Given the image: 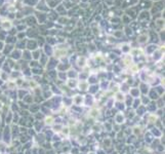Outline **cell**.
<instances>
[{"instance_id":"7","label":"cell","mask_w":165,"mask_h":154,"mask_svg":"<svg viewBox=\"0 0 165 154\" xmlns=\"http://www.w3.org/2000/svg\"><path fill=\"white\" fill-rule=\"evenodd\" d=\"M2 26H3V28L4 29H9L10 26H11V23H10L9 21H4L2 23Z\"/></svg>"},{"instance_id":"4","label":"cell","mask_w":165,"mask_h":154,"mask_svg":"<svg viewBox=\"0 0 165 154\" xmlns=\"http://www.w3.org/2000/svg\"><path fill=\"white\" fill-rule=\"evenodd\" d=\"M45 123H46L47 125H52V124L54 123V118L52 116H47L46 118H45Z\"/></svg>"},{"instance_id":"6","label":"cell","mask_w":165,"mask_h":154,"mask_svg":"<svg viewBox=\"0 0 165 154\" xmlns=\"http://www.w3.org/2000/svg\"><path fill=\"white\" fill-rule=\"evenodd\" d=\"M7 87L9 89H14L17 87V83H16V81H8L7 82Z\"/></svg>"},{"instance_id":"1","label":"cell","mask_w":165,"mask_h":154,"mask_svg":"<svg viewBox=\"0 0 165 154\" xmlns=\"http://www.w3.org/2000/svg\"><path fill=\"white\" fill-rule=\"evenodd\" d=\"M84 101V98L82 96H75L72 99V102L75 104V105H81V103Z\"/></svg>"},{"instance_id":"8","label":"cell","mask_w":165,"mask_h":154,"mask_svg":"<svg viewBox=\"0 0 165 154\" xmlns=\"http://www.w3.org/2000/svg\"><path fill=\"white\" fill-rule=\"evenodd\" d=\"M157 120V116L155 114H150L149 116V122H156Z\"/></svg>"},{"instance_id":"3","label":"cell","mask_w":165,"mask_h":154,"mask_svg":"<svg viewBox=\"0 0 165 154\" xmlns=\"http://www.w3.org/2000/svg\"><path fill=\"white\" fill-rule=\"evenodd\" d=\"M78 85H82V87H79L80 91H86L89 87V84H88L87 81H81L78 83Z\"/></svg>"},{"instance_id":"5","label":"cell","mask_w":165,"mask_h":154,"mask_svg":"<svg viewBox=\"0 0 165 154\" xmlns=\"http://www.w3.org/2000/svg\"><path fill=\"white\" fill-rule=\"evenodd\" d=\"M97 115H99V110H97V109H91V110H90V113H89L90 117H93V118H95Z\"/></svg>"},{"instance_id":"2","label":"cell","mask_w":165,"mask_h":154,"mask_svg":"<svg viewBox=\"0 0 165 154\" xmlns=\"http://www.w3.org/2000/svg\"><path fill=\"white\" fill-rule=\"evenodd\" d=\"M125 98H126V97L124 96V93H123L122 91H117L114 99H115L116 101H118V102H122V101L125 100Z\"/></svg>"}]
</instances>
